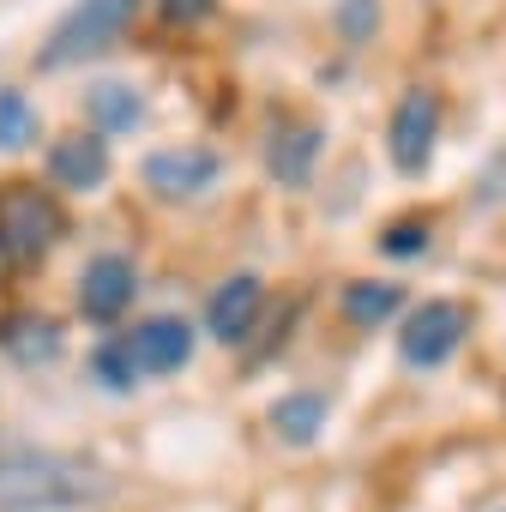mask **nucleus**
Wrapping results in <instances>:
<instances>
[{
  "instance_id": "f257e3e1",
  "label": "nucleus",
  "mask_w": 506,
  "mask_h": 512,
  "mask_svg": "<svg viewBox=\"0 0 506 512\" xmlns=\"http://www.w3.org/2000/svg\"><path fill=\"white\" fill-rule=\"evenodd\" d=\"M115 476L79 452H7L0 458V512H79L109 500Z\"/></svg>"
},
{
  "instance_id": "f03ea898",
  "label": "nucleus",
  "mask_w": 506,
  "mask_h": 512,
  "mask_svg": "<svg viewBox=\"0 0 506 512\" xmlns=\"http://www.w3.org/2000/svg\"><path fill=\"white\" fill-rule=\"evenodd\" d=\"M67 235V211L43 181H0V272H31Z\"/></svg>"
},
{
  "instance_id": "7ed1b4c3",
  "label": "nucleus",
  "mask_w": 506,
  "mask_h": 512,
  "mask_svg": "<svg viewBox=\"0 0 506 512\" xmlns=\"http://www.w3.org/2000/svg\"><path fill=\"white\" fill-rule=\"evenodd\" d=\"M133 13H139V0H79V7H73V13L43 37L37 67H43V73H55V67H79V61L109 55V49L127 37Z\"/></svg>"
},
{
  "instance_id": "20e7f679",
  "label": "nucleus",
  "mask_w": 506,
  "mask_h": 512,
  "mask_svg": "<svg viewBox=\"0 0 506 512\" xmlns=\"http://www.w3.org/2000/svg\"><path fill=\"white\" fill-rule=\"evenodd\" d=\"M434 139H440V97L428 85L404 91L398 109H392V127H386V151L404 175H422L428 157H434Z\"/></svg>"
},
{
  "instance_id": "39448f33",
  "label": "nucleus",
  "mask_w": 506,
  "mask_h": 512,
  "mask_svg": "<svg viewBox=\"0 0 506 512\" xmlns=\"http://www.w3.org/2000/svg\"><path fill=\"white\" fill-rule=\"evenodd\" d=\"M464 308L458 302H422L416 314H404V326H398V350H404V362L410 368H440L458 344H464Z\"/></svg>"
},
{
  "instance_id": "423d86ee",
  "label": "nucleus",
  "mask_w": 506,
  "mask_h": 512,
  "mask_svg": "<svg viewBox=\"0 0 506 512\" xmlns=\"http://www.w3.org/2000/svg\"><path fill=\"white\" fill-rule=\"evenodd\" d=\"M217 151L205 145H169V151H151L145 157V187L163 193V199H193L205 187H217Z\"/></svg>"
},
{
  "instance_id": "0eeeda50",
  "label": "nucleus",
  "mask_w": 506,
  "mask_h": 512,
  "mask_svg": "<svg viewBox=\"0 0 506 512\" xmlns=\"http://www.w3.org/2000/svg\"><path fill=\"white\" fill-rule=\"evenodd\" d=\"M133 290H139V272H133L127 253H97V260L85 266V278H79V314L97 320V326H109V320L127 314Z\"/></svg>"
},
{
  "instance_id": "6e6552de",
  "label": "nucleus",
  "mask_w": 506,
  "mask_h": 512,
  "mask_svg": "<svg viewBox=\"0 0 506 512\" xmlns=\"http://www.w3.org/2000/svg\"><path fill=\"white\" fill-rule=\"evenodd\" d=\"M103 175H109V145H103V133L73 127V133H61V139L49 145V181H55L61 193H91V187H103Z\"/></svg>"
},
{
  "instance_id": "1a4fd4ad",
  "label": "nucleus",
  "mask_w": 506,
  "mask_h": 512,
  "mask_svg": "<svg viewBox=\"0 0 506 512\" xmlns=\"http://www.w3.org/2000/svg\"><path fill=\"white\" fill-rule=\"evenodd\" d=\"M260 308H266V290L260 278H223L205 302V332L217 344H241L253 326H260Z\"/></svg>"
},
{
  "instance_id": "9d476101",
  "label": "nucleus",
  "mask_w": 506,
  "mask_h": 512,
  "mask_svg": "<svg viewBox=\"0 0 506 512\" xmlns=\"http://www.w3.org/2000/svg\"><path fill=\"white\" fill-rule=\"evenodd\" d=\"M127 356H133L139 374H181L187 356H193V326L175 320V314H157L127 338Z\"/></svg>"
},
{
  "instance_id": "9b49d317",
  "label": "nucleus",
  "mask_w": 506,
  "mask_h": 512,
  "mask_svg": "<svg viewBox=\"0 0 506 512\" xmlns=\"http://www.w3.org/2000/svg\"><path fill=\"white\" fill-rule=\"evenodd\" d=\"M320 145H326V133H320L314 121H284V127L272 133V145H266L272 181H278V187H302V181L314 175V163H320Z\"/></svg>"
},
{
  "instance_id": "f8f14e48",
  "label": "nucleus",
  "mask_w": 506,
  "mask_h": 512,
  "mask_svg": "<svg viewBox=\"0 0 506 512\" xmlns=\"http://www.w3.org/2000/svg\"><path fill=\"white\" fill-rule=\"evenodd\" d=\"M0 344H7V356H13V362L43 368V362H55V356L67 350V332H61L49 314H13L7 326H0Z\"/></svg>"
},
{
  "instance_id": "ddd939ff",
  "label": "nucleus",
  "mask_w": 506,
  "mask_h": 512,
  "mask_svg": "<svg viewBox=\"0 0 506 512\" xmlns=\"http://www.w3.org/2000/svg\"><path fill=\"white\" fill-rule=\"evenodd\" d=\"M85 115L97 121V133H133L145 121V97L127 79H97L85 91Z\"/></svg>"
},
{
  "instance_id": "4468645a",
  "label": "nucleus",
  "mask_w": 506,
  "mask_h": 512,
  "mask_svg": "<svg viewBox=\"0 0 506 512\" xmlns=\"http://www.w3.org/2000/svg\"><path fill=\"white\" fill-rule=\"evenodd\" d=\"M398 308H404V284H374V278L344 284V314H350L356 326H380V320H392Z\"/></svg>"
},
{
  "instance_id": "2eb2a0df",
  "label": "nucleus",
  "mask_w": 506,
  "mask_h": 512,
  "mask_svg": "<svg viewBox=\"0 0 506 512\" xmlns=\"http://www.w3.org/2000/svg\"><path fill=\"white\" fill-rule=\"evenodd\" d=\"M31 145H37V109H31V97L19 85H0V151L19 157Z\"/></svg>"
},
{
  "instance_id": "dca6fc26",
  "label": "nucleus",
  "mask_w": 506,
  "mask_h": 512,
  "mask_svg": "<svg viewBox=\"0 0 506 512\" xmlns=\"http://www.w3.org/2000/svg\"><path fill=\"white\" fill-rule=\"evenodd\" d=\"M320 422H326V404H320L314 392H296V398H284V404L272 410V428H278L290 446L314 440V434H320Z\"/></svg>"
},
{
  "instance_id": "f3484780",
  "label": "nucleus",
  "mask_w": 506,
  "mask_h": 512,
  "mask_svg": "<svg viewBox=\"0 0 506 512\" xmlns=\"http://www.w3.org/2000/svg\"><path fill=\"white\" fill-rule=\"evenodd\" d=\"M91 374H97V386H109V392H127V386L139 380V368H133L127 344H103V350L91 356Z\"/></svg>"
},
{
  "instance_id": "a211bd4d",
  "label": "nucleus",
  "mask_w": 506,
  "mask_h": 512,
  "mask_svg": "<svg viewBox=\"0 0 506 512\" xmlns=\"http://www.w3.org/2000/svg\"><path fill=\"white\" fill-rule=\"evenodd\" d=\"M374 25H380V0H338V31L350 43H368Z\"/></svg>"
},
{
  "instance_id": "6ab92c4d",
  "label": "nucleus",
  "mask_w": 506,
  "mask_h": 512,
  "mask_svg": "<svg viewBox=\"0 0 506 512\" xmlns=\"http://www.w3.org/2000/svg\"><path fill=\"white\" fill-rule=\"evenodd\" d=\"M428 247V229L422 223H392L386 235H380V253H392V260H404V253H422Z\"/></svg>"
},
{
  "instance_id": "aec40b11",
  "label": "nucleus",
  "mask_w": 506,
  "mask_h": 512,
  "mask_svg": "<svg viewBox=\"0 0 506 512\" xmlns=\"http://www.w3.org/2000/svg\"><path fill=\"white\" fill-rule=\"evenodd\" d=\"M157 7H163V19H169V25H199V19L217 7V0H157Z\"/></svg>"
}]
</instances>
